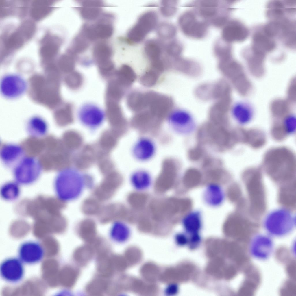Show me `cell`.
<instances>
[{
  "label": "cell",
  "mask_w": 296,
  "mask_h": 296,
  "mask_svg": "<svg viewBox=\"0 0 296 296\" xmlns=\"http://www.w3.org/2000/svg\"><path fill=\"white\" fill-rule=\"evenodd\" d=\"M257 35V34H256ZM255 42L258 48H262V50L270 51L273 48L274 46L273 41L269 39L262 34H257L254 37Z\"/></svg>",
  "instance_id": "27"
},
{
  "label": "cell",
  "mask_w": 296,
  "mask_h": 296,
  "mask_svg": "<svg viewBox=\"0 0 296 296\" xmlns=\"http://www.w3.org/2000/svg\"><path fill=\"white\" fill-rule=\"evenodd\" d=\"M18 258L23 263L33 264L41 261L45 251L41 245L36 241H25L20 245L18 249Z\"/></svg>",
  "instance_id": "12"
},
{
  "label": "cell",
  "mask_w": 296,
  "mask_h": 296,
  "mask_svg": "<svg viewBox=\"0 0 296 296\" xmlns=\"http://www.w3.org/2000/svg\"><path fill=\"white\" fill-rule=\"evenodd\" d=\"M130 183L136 190L143 191L148 189L151 186L152 177L150 173L143 169L136 170L130 176Z\"/></svg>",
  "instance_id": "18"
},
{
  "label": "cell",
  "mask_w": 296,
  "mask_h": 296,
  "mask_svg": "<svg viewBox=\"0 0 296 296\" xmlns=\"http://www.w3.org/2000/svg\"><path fill=\"white\" fill-rule=\"evenodd\" d=\"M87 200L84 204L83 207L84 212L89 214L96 213L99 209V204L97 201L92 199Z\"/></svg>",
  "instance_id": "29"
},
{
  "label": "cell",
  "mask_w": 296,
  "mask_h": 296,
  "mask_svg": "<svg viewBox=\"0 0 296 296\" xmlns=\"http://www.w3.org/2000/svg\"><path fill=\"white\" fill-rule=\"evenodd\" d=\"M201 240L200 237L198 233L191 234L188 240L190 245L194 247L197 245Z\"/></svg>",
  "instance_id": "32"
},
{
  "label": "cell",
  "mask_w": 296,
  "mask_h": 296,
  "mask_svg": "<svg viewBox=\"0 0 296 296\" xmlns=\"http://www.w3.org/2000/svg\"><path fill=\"white\" fill-rule=\"evenodd\" d=\"M156 150V145L151 139L142 137L134 143L131 151L132 155L135 159L140 162H146L154 157Z\"/></svg>",
  "instance_id": "14"
},
{
  "label": "cell",
  "mask_w": 296,
  "mask_h": 296,
  "mask_svg": "<svg viewBox=\"0 0 296 296\" xmlns=\"http://www.w3.org/2000/svg\"><path fill=\"white\" fill-rule=\"evenodd\" d=\"M247 35V31L237 21H228L222 28L221 38L229 43L244 39Z\"/></svg>",
  "instance_id": "16"
},
{
  "label": "cell",
  "mask_w": 296,
  "mask_h": 296,
  "mask_svg": "<svg viewBox=\"0 0 296 296\" xmlns=\"http://www.w3.org/2000/svg\"><path fill=\"white\" fill-rule=\"evenodd\" d=\"M197 16L192 10L182 13L178 19L179 27L186 36L195 39H201L207 35L209 29L208 23L199 20Z\"/></svg>",
  "instance_id": "5"
},
{
  "label": "cell",
  "mask_w": 296,
  "mask_h": 296,
  "mask_svg": "<svg viewBox=\"0 0 296 296\" xmlns=\"http://www.w3.org/2000/svg\"><path fill=\"white\" fill-rule=\"evenodd\" d=\"M165 44L160 39H149L145 42L144 53L149 62L150 65L159 64L164 62L166 55Z\"/></svg>",
  "instance_id": "15"
},
{
  "label": "cell",
  "mask_w": 296,
  "mask_h": 296,
  "mask_svg": "<svg viewBox=\"0 0 296 296\" xmlns=\"http://www.w3.org/2000/svg\"><path fill=\"white\" fill-rule=\"evenodd\" d=\"M284 130L286 134L291 135L295 132L296 120L293 115H290L285 119L284 122Z\"/></svg>",
  "instance_id": "28"
},
{
  "label": "cell",
  "mask_w": 296,
  "mask_h": 296,
  "mask_svg": "<svg viewBox=\"0 0 296 296\" xmlns=\"http://www.w3.org/2000/svg\"><path fill=\"white\" fill-rule=\"evenodd\" d=\"M296 219L289 210L280 208L269 213L264 221V228L271 237L280 238L290 234L295 226Z\"/></svg>",
  "instance_id": "2"
},
{
  "label": "cell",
  "mask_w": 296,
  "mask_h": 296,
  "mask_svg": "<svg viewBox=\"0 0 296 296\" xmlns=\"http://www.w3.org/2000/svg\"><path fill=\"white\" fill-rule=\"evenodd\" d=\"M182 223L187 233L191 235L198 233L202 226L200 214L195 211L188 214L183 219Z\"/></svg>",
  "instance_id": "21"
},
{
  "label": "cell",
  "mask_w": 296,
  "mask_h": 296,
  "mask_svg": "<svg viewBox=\"0 0 296 296\" xmlns=\"http://www.w3.org/2000/svg\"><path fill=\"white\" fill-rule=\"evenodd\" d=\"M12 170L15 181L20 185H28L34 183L39 178L43 167L36 157L25 156Z\"/></svg>",
  "instance_id": "3"
},
{
  "label": "cell",
  "mask_w": 296,
  "mask_h": 296,
  "mask_svg": "<svg viewBox=\"0 0 296 296\" xmlns=\"http://www.w3.org/2000/svg\"><path fill=\"white\" fill-rule=\"evenodd\" d=\"M179 288L177 284L175 283H171L167 285L165 288L164 293L167 296H173L177 294Z\"/></svg>",
  "instance_id": "30"
},
{
  "label": "cell",
  "mask_w": 296,
  "mask_h": 296,
  "mask_svg": "<svg viewBox=\"0 0 296 296\" xmlns=\"http://www.w3.org/2000/svg\"><path fill=\"white\" fill-rule=\"evenodd\" d=\"M79 119L83 125L91 130L97 129L103 122L105 114L100 108L95 105L87 103L79 110Z\"/></svg>",
  "instance_id": "10"
},
{
  "label": "cell",
  "mask_w": 296,
  "mask_h": 296,
  "mask_svg": "<svg viewBox=\"0 0 296 296\" xmlns=\"http://www.w3.org/2000/svg\"><path fill=\"white\" fill-rule=\"evenodd\" d=\"M91 179L77 169L68 167L62 169L57 173L54 180L56 195L63 202L75 200L81 195L86 185L91 183Z\"/></svg>",
  "instance_id": "1"
},
{
  "label": "cell",
  "mask_w": 296,
  "mask_h": 296,
  "mask_svg": "<svg viewBox=\"0 0 296 296\" xmlns=\"http://www.w3.org/2000/svg\"><path fill=\"white\" fill-rule=\"evenodd\" d=\"M175 238L176 243L180 246L185 245L188 241V239L186 236L183 233H179L176 234Z\"/></svg>",
  "instance_id": "31"
},
{
  "label": "cell",
  "mask_w": 296,
  "mask_h": 296,
  "mask_svg": "<svg viewBox=\"0 0 296 296\" xmlns=\"http://www.w3.org/2000/svg\"><path fill=\"white\" fill-rule=\"evenodd\" d=\"M26 130L31 137L40 138L46 136L49 132V125L46 121L39 116L31 117L26 125Z\"/></svg>",
  "instance_id": "17"
},
{
  "label": "cell",
  "mask_w": 296,
  "mask_h": 296,
  "mask_svg": "<svg viewBox=\"0 0 296 296\" xmlns=\"http://www.w3.org/2000/svg\"><path fill=\"white\" fill-rule=\"evenodd\" d=\"M178 2L176 0H163L160 3L159 10L163 16L169 18L173 16L177 10Z\"/></svg>",
  "instance_id": "26"
},
{
  "label": "cell",
  "mask_w": 296,
  "mask_h": 296,
  "mask_svg": "<svg viewBox=\"0 0 296 296\" xmlns=\"http://www.w3.org/2000/svg\"><path fill=\"white\" fill-rule=\"evenodd\" d=\"M130 229L127 225L120 221H115L112 225L110 231V235L112 239L118 243H123L129 238Z\"/></svg>",
  "instance_id": "19"
},
{
  "label": "cell",
  "mask_w": 296,
  "mask_h": 296,
  "mask_svg": "<svg viewBox=\"0 0 296 296\" xmlns=\"http://www.w3.org/2000/svg\"><path fill=\"white\" fill-rule=\"evenodd\" d=\"M23 263L19 258L10 257L4 260L0 266V273L7 282L15 283L20 281L24 275Z\"/></svg>",
  "instance_id": "11"
},
{
  "label": "cell",
  "mask_w": 296,
  "mask_h": 296,
  "mask_svg": "<svg viewBox=\"0 0 296 296\" xmlns=\"http://www.w3.org/2000/svg\"><path fill=\"white\" fill-rule=\"evenodd\" d=\"M207 199L212 205L217 206L220 204L223 198V195L221 188L214 184L208 186L207 190Z\"/></svg>",
  "instance_id": "24"
},
{
  "label": "cell",
  "mask_w": 296,
  "mask_h": 296,
  "mask_svg": "<svg viewBox=\"0 0 296 296\" xmlns=\"http://www.w3.org/2000/svg\"><path fill=\"white\" fill-rule=\"evenodd\" d=\"M20 184L16 181H9L3 184L0 189V195L4 200L12 201L17 199L21 192Z\"/></svg>",
  "instance_id": "22"
},
{
  "label": "cell",
  "mask_w": 296,
  "mask_h": 296,
  "mask_svg": "<svg viewBox=\"0 0 296 296\" xmlns=\"http://www.w3.org/2000/svg\"><path fill=\"white\" fill-rule=\"evenodd\" d=\"M156 29L157 34L161 40L172 39L177 33L175 25L168 22L163 21L158 23Z\"/></svg>",
  "instance_id": "23"
},
{
  "label": "cell",
  "mask_w": 296,
  "mask_h": 296,
  "mask_svg": "<svg viewBox=\"0 0 296 296\" xmlns=\"http://www.w3.org/2000/svg\"><path fill=\"white\" fill-rule=\"evenodd\" d=\"M274 243L269 235L258 234L251 239L249 246L250 256L260 261L268 260L271 256L274 249Z\"/></svg>",
  "instance_id": "9"
},
{
  "label": "cell",
  "mask_w": 296,
  "mask_h": 296,
  "mask_svg": "<svg viewBox=\"0 0 296 296\" xmlns=\"http://www.w3.org/2000/svg\"><path fill=\"white\" fill-rule=\"evenodd\" d=\"M27 83L21 75L15 73L8 74L1 78L0 84L1 93L5 98L14 99L23 95L27 91Z\"/></svg>",
  "instance_id": "8"
},
{
  "label": "cell",
  "mask_w": 296,
  "mask_h": 296,
  "mask_svg": "<svg viewBox=\"0 0 296 296\" xmlns=\"http://www.w3.org/2000/svg\"><path fill=\"white\" fill-rule=\"evenodd\" d=\"M167 117L169 127L178 134L188 135L193 133L196 128V123L193 116L186 110H175L170 112Z\"/></svg>",
  "instance_id": "7"
},
{
  "label": "cell",
  "mask_w": 296,
  "mask_h": 296,
  "mask_svg": "<svg viewBox=\"0 0 296 296\" xmlns=\"http://www.w3.org/2000/svg\"><path fill=\"white\" fill-rule=\"evenodd\" d=\"M247 105L242 103L235 104L232 110V116L240 124L244 125L251 120L253 113L250 107Z\"/></svg>",
  "instance_id": "20"
},
{
  "label": "cell",
  "mask_w": 296,
  "mask_h": 296,
  "mask_svg": "<svg viewBox=\"0 0 296 296\" xmlns=\"http://www.w3.org/2000/svg\"><path fill=\"white\" fill-rule=\"evenodd\" d=\"M158 16L153 10H148L142 14L135 23L128 31L125 38L129 44L139 43L156 28L158 24Z\"/></svg>",
  "instance_id": "4"
},
{
  "label": "cell",
  "mask_w": 296,
  "mask_h": 296,
  "mask_svg": "<svg viewBox=\"0 0 296 296\" xmlns=\"http://www.w3.org/2000/svg\"><path fill=\"white\" fill-rule=\"evenodd\" d=\"M227 2L218 0H199L187 4L197 16L208 23L217 17L228 15Z\"/></svg>",
  "instance_id": "6"
},
{
  "label": "cell",
  "mask_w": 296,
  "mask_h": 296,
  "mask_svg": "<svg viewBox=\"0 0 296 296\" xmlns=\"http://www.w3.org/2000/svg\"><path fill=\"white\" fill-rule=\"evenodd\" d=\"M25 151L21 145L13 143L2 144L0 149V158L6 168L13 169L25 156Z\"/></svg>",
  "instance_id": "13"
},
{
  "label": "cell",
  "mask_w": 296,
  "mask_h": 296,
  "mask_svg": "<svg viewBox=\"0 0 296 296\" xmlns=\"http://www.w3.org/2000/svg\"><path fill=\"white\" fill-rule=\"evenodd\" d=\"M183 50V45L178 40H172L165 44V53L170 58H175L180 56Z\"/></svg>",
  "instance_id": "25"
}]
</instances>
